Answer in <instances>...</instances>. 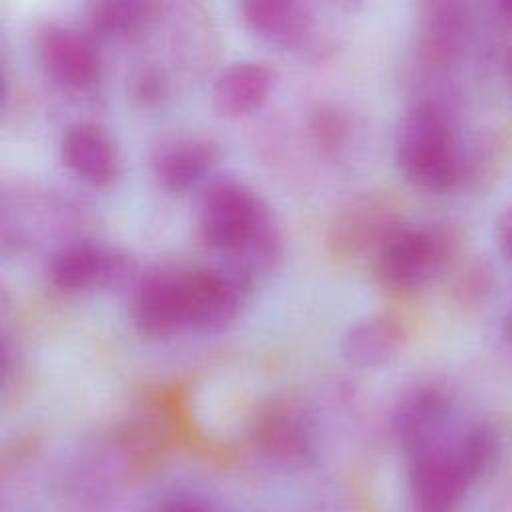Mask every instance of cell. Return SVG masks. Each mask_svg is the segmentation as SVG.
<instances>
[{"label": "cell", "mask_w": 512, "mask_h": 512, "mask_svg": "<svg viewBox=\"0 0 512 512\" xmlns=\"http://www.w3.org/2000/svg\"><path fill=\"white\" fill-rule=\"evenodd\" d=\"M394 156L404 178L416 188L442 192L464 174V158L448 112L432 102H414L400 118Z\"/></svg>", "instance_id": "6da1fadb"}, {"label": "cell", "mask_w": 512, "mask_h": 512, "mask_svg": "<svg viewBox=\"0 0 512 512\" xmlns=\"http://www.w3.org/2000/svg\"><path fill=\"white\" fill-rule=\"evenodd\" d=\"M276 224L266 200L244 180L212 178L198 202V234L202 242L226 260L242 254Z\"/></svg>", "instance_id": "7a4b0ae2"}, {"label": "cell", "mask_w": 512, "mask_h": 512, "mask_svg": "<svg viewBox=\"0 0 512 512\" xmlns=\"http://www.w3.org/2000/svg\"><path fill=\"white\" fill-rule=\"evenodd\" d=\"M458 236L446 226L400 224L374 252L376 280L390 290H414L448 266Z\"/></svg>", "instance_id": "3957f363"}, {"label": "cell", "mask_w": 512, "mask_h": 512, "mask_svg": "<svg viewBox=\"0 0 512 512\" xmlns=\"http://www.w3.org/2000/svg\"><path fill=\"white\" fill-rule=\"evenodd\" d=\"M476 480L458 438L446 436L408 458L410 498L416 512H454Z\"/></svg>", "instance_id": "277c9868"}, {"label": "cell", "mask_w": 512, "mask_h": 512, "mask_svg": "<svg viewBox=\"0 0 512 512\" xmlns=\"http://www.w3.org/2000/svg\"><path fill=\"white\" fill-rule=\"evenodd\" d=\"M250 290L252 282L226 264L186 268V328L202 332L226 328L238 316Z\"/></svg>", "instance_id": "5b68a950"}, {"label": "cell", "mask_w": 512, "mask_h": 512, "mask_svg": "<svg viewBox=\"0 0 512 512\" xmlns=\"http://www.w3.org/2000/svg\"><path fill=\"white\" fill-rule=\"evenodd\" d=\"M184 270L178 266H160L144 272L136 280L130 312L142 334L162 338L186 328Z\"/></svg>", "instance_id": "8992f818"}, {"label": "cell", "mask_w": 512, "mask_h": 512, "mask_svg": "<svg viewBox=\"0 0 512 512\" xmlns=\"http://www.w3.org/2000/svg\"><path fill=\"white\" fill-rule=\"evenodd\" d=\"M132 266L124 252L90 240H74L52 254L48 276L62 292H82L124 280Z\"/></svg>", "instance_id": "52a82bcc"}, {"label": "cell", "mask_w": 512, "mask_h": 512, "mask_svg": "<svg viewBox=\"0 0 512 512\" xmlns=\"http://www.w3.org/2000/svg\"><path fill=\"white\" fill-rule=\"evenodd\" d=\"M452 400L438 384L410 388L396 404L392 414L394 436L410 458L448 436Z\"/></svg>", "instance_id": "ba28073f"}, {"label": "cell", "mask_w": 512, "mask_h": 512, "mask_svg": "<svg viewBox=\"0 0 512 512\" xmlns=\"http://www.w3.org/2000/svg\"><path fill=\"white\" fill-rule=\"evenodd\" d=\"M44 72L66 88L92 86L100 76V56L94 44L74 28L44 24L34 38Z\"/></svg>", "instance_id": "9c48e42d"}, {"label": "cell", "mask_w": 512, "mask_h": 512, "mask_svg": "<svg viewBox=\"0 0 512 512\" xmlns=\"http://www.w3.org/2000/svg\"><path fill=\"white\" fill-rule=\"evenodd\" d=\"M402 224L400 216L378 196H362L340 210L328 234L334 254L358 256L376 252L380 244Z\"/></svg>", "instance_id": "30bf717a"}, {"label": "cell", "mask_w": 512, "mask_h": 512, "mask_svg": "<svg viewBox=\"0 0 512 512\" xmlns=\"http://www.w3.org/2000/svg\"><path fill=\"white\" fill-rule=\"evenodd\" d=\"M64 166L90 186H108L120 172V156L112 136L96 122L78 120L60 138Z\"/></svg>", "instance_id": "8fae6325"}, {"label": "cell", "mask_w": 512, "mask_h": 512, "mask_svg": "<svg viewBox=\"0 0 512 512\" xmlns=\"http://www.w3.org/2000/svg\"><path fill=\"white\" fill-rule=\"evenodd\" d=\"M220 158V148L206 136H176L156 146L152 172L168 192H184L210 174Z\"/></svg>", "instance_id": "7c38bea8"}, {"label": "cell", "mask_w": 512, "mask_h": 512, "mask_svg": "<svg viewBox=\"0 0 512 512\" xmlns=\"http://www.w3.org/2000/svg\"><path fill=\"white\" fill-rule=\"evenodd\" d=\"M254 442L272 458L300 462L312 452L310 418L294 402H272L254 422Z\"/></svg>", "instance_id": "4fadbf2b"}, {"label": "cell", "mask_w": 512, "mask_h": 512, "mask_svg": "<svg viewBox=\"0 0 512 512\" xmlns=\"http://www.w3.org/2000/svg\"><path fill=\"white\" fill-rule=\"evenodd\" d=\"M274 78V70L262 60H236L218 72L212 104L222 116H246L264 104Z\"/></svg>", "instance_id": "5bb4252c"}, {"label": "cell", "mask_w": 512, "mask_h": 512, "mask_svg": "<svg viewBox=\"0 0 512 512\" xmlns=\"http://www.w3.org/2000/svg\"><path fill=\"white\" fill-rule=\"evenodd\" d=\"M238 10L254 34L282 48L304 44L314 26L310 6L296 0H248Z\"/></svg>", "instance_id": "9a60e30c"}, {"label": "cell", "mask_w": 512, "mask_h": 512, "mask_svg": "<svg viewBox=\"0 0 512 512\" xmlns=\"http://www.w3.org/2000/svg\"><path fill=\"white\" fill-rule=\"evenodd\" d=\"M420 50L426 60L446 64L458 58L470 34L466 4L454 0H432L420 10Z\"/></svg>", "instance_id": "2e32d148"}, {"label": "cell", "mask_w": 512, "mask_h": 512, "mask_svg": "<svg viewBox=\"0 0 512 512\" xmlns=\"http://www.w3.org/2000/svg\"><path fill=\"white\" fill-rule=\"evenodd\" d=\"M404 328L400 320L386 312L368 314L352 322L342 340V356L360 368H374L386 364L402 346Z\"/></svg>", "instance_id": "e0dca14e"}, {"label": "cell", "mask_w": 512, "mask_h": 512, "mask_svg": "<svg viewBox=\"0 0 512 512\" xmlns=\"http://www.w3.org/2000/svg\"><path fill=\"white\" fill-rule=\"evenodd\" d=\"M158 4L148 0H102L88 4V26L102 36H126L144 28Z\"/></svg>", "instance_id": "ac0fdd59"}, {"label": "cell", "mask_w": 512, "mask_h": 512, "mask_svg": "<svg viewBox=\"0 0 512 512\" xmlns=\"http://www.w3.org/2000/svg\"><path fill=\"white\" fill-rule=\"evenodd\" d=\"M310 130L316 144L332 154L340 150L348 138V120L344 112L334 104H320L310 120Z\"/></svg>", "instance_id": "d6986e66"}, {"label": "cell", "mask_w": 512, "mask_h": 512, "mask_svg": "<svg viewBox=\"0 0 512 512\" xmlns=\"http://www.w3.org/2000/svg\"><path fill=\"white\" fill-rule=\"evenodd\" d=\"M490 286V270H486L484 266H470L456 284V298L462 304H476L490 292Z\"/></svg>", "instance_id": "ffe728a7"}, {"label": "cell", "mask_w": 512, "mask_h": 512, "mask_svg": "<svg viewBox=\"0 0 512 512\" xmlns=\"http://www.w3.org/2000/svg\"><path fill=\"white\" fill-rule=\"evenodd\" d=\"M134 92L136 96L146 102V104H152V102H158L164 94H166V80L152 68L144 70L136 82H134Z\"/></svg>", "instance_id": "44dd1931"}, {"label": "cell", "mask_w": 512, "mask_h": 512, "mask_svg": "<svg viewBox=\"0 0 512 512\" xmlns=\"http://www.w3.org/2000/svg\"><path fill=\"white\" fill-rule=\"evenodd\" d=\"M150 512H214V510L196 496L176 494L158 502Z\"/></svg>", "instance_id": "7402d4cb"}, {"label": "cell", "mask_w": 512, "mask_h": 512, "mask_svg": "<svg viewBox=\"0 0 512 512\" xmlns=\"http://www.w3.org/2000/svg\"><path fill=\"white\" fill-rule=\"evenodd\" d=\"M494 238L500 254L512 264V204L500 212L494 228Z\"/></svg>", "instance_id": "603a6c76"}, {"label": "cell", "mask_w": 512, "mask_h": 512, "mask_svg": "<svg viewBox=\"0 0 512 512\" xmlns=\"http://www.w3.org/2000/svg\"><path fill=\"white\" fill-rule=\"evenodd\" d=\"M498 12H500V16L512 26V0H502V2H498Z\"/></svg>", "instance_id": "cb8c5ba5"}, {"label": "cell", "mask_w": 512, "mask_h": 512, "mask_svg": "<svg viewBox=\"0 0 512 512\" xmlns=\"http://www.w3.org/2000/svg\"><path fill=\"white\" fill-rule=\"evenodd\" d=\"M508 78H510V88H512V58L508 62Z\"/></svg>", "instance_id": "d4e9b609"}]
</instances>
